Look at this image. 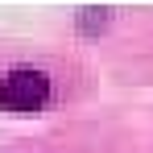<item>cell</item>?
<instances>
[{
  "label": "cell",
  "instance_id": "obj_1",
  "mask_svg": "<svg viewBox=\"0 0 153 153\" xmlns=\"http://www.w3.org/2000/svg\"><path fill=\"white\" fill-rule=\"evenodd\" d=\"M50 95L54 87L46 79V71H37V66H13L0 79V103L8 112H42L50 103Z\"/></svg>",
  "mask_w": 153,
  "mask_h": 153
},
{
  "label": "cell",
  "instance_id": "obj_2",
  "mask_svg": "<svg viewBox=\"0 0 153 153\" xmlns=\"http://www.w3.org/2000/svg\"><path fill=\"white\" fill-rule=\"evenodd\" d=\"M75 21H79V29H83V33H95V29L108 21V8H83Z\"/></svg>",
  "mask_w": 153,
  "mask_h": 153
}]
</instances>
